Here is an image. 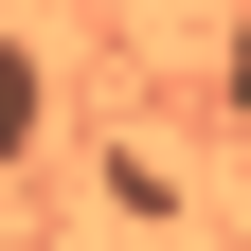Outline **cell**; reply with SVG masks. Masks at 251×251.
<instances>
[{"instance_id": "7a4b0ae2", "label": "cell", "mask_w": 251, "mask_h": 251, "mask_svg": "<svg viewBox=\"0 0 251 251\" xmlns=\"http://www.w3.org/2000/svg\"><path fill=\"white\" fill-rule=\"evenodd\" d=\"M215 72H233V126H251V18H233V36H215Z\"/></svg>"}, {"instance_id": "6da1fadb", "label": "cell", "mask_w": 251, "mask_h": 251, "mask_svg": "<svg viewBox=\"0 0 251 251\" xmlns=\"http://www.w3.org/2000/svg\"><path fill=\"white\" fill-rule=\"evenodd\" d=\"M36 126H54V90H36V36H18V18H0V179L36 162Z\"/></svg>"}]
</instances>
